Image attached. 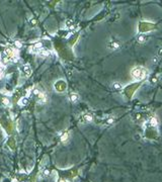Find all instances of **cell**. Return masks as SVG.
I'll list each match as a JSON object with an SVG mask.
<instances>
[{
	"mask_svg": "<svg viewBox=\"0 0 162 182\" xmlns=\"http://www.w3.org/2000/svg\"><path fill=\"white\" fill-rule=\"evenodd\" d=\"M48 175H49V171L46 170V171H45V176H48Z\"/></svg>",
	"mask_w": 162,
	"mask_h": 182,
	"instance_id": "obj_20",
	"label": "cell"
},
{
	"mask_svg": "<svg viewBox=\"0 0 162 182\" xmlns=\"http://www.w3.org/2000/svg\"><path fill=\"white\" fill-rule=\"evenodd\" d=\"M59 182H69V181H68L66 178H61V179L59 180Z\"/></svg>",
	"mask_w": 162,
	"mask_h": 182,
	"instance_id": "obj_17",
	"label": "cell"
},
{
	"mask_svg": "<svg viewBox=\"0 0 162 182\" xmlns=\"http://www.w3.org/2000/svg\"><path fill=\"white\" fill-rule=\"evenodd\" d=\"M92 119H93V116H92L91 114H89V113L83 114V116H82V118H81L82 122H91Z\"/></svg>",
	"mask_w": 162,
	"mask_h": 182,
	"instance_id": "obj_6",
	"label": "cell"
},
{
	"mask_svg": "<svg viewBox=\"0 0 162 182\" xmlns=\"http://www.w3.org/2000/svg\"><path fill=\"white\" fill-rule=\"evenodd\" d=\"M8 146L11 148V149H14L15 148V141L13 139H9L8 140Z\"/></svg>",
	"mask_w": 162,
	"mask_h": 182,
	"instance_id": "obj_13",
	"label": "cell"
},
{
	"mask_svg": "<svg viewBox=\"0 0 162 182\" xmlns=\"http://www.w3.org/2000/svg\"><path fill=\"white\" fill-rule=\"evenodd\" d=\"M15 58H16V53H15V51H14L13 49H11V48H8V49L5 50V52H4V54H3L2 62H3L4 64H6V63L9 62V60H12V59H15Z\"/></svg>",
	"mask_w": 162,
	"mask_h": 182,
	"instance_id": "obj_2",
	"label": "cell"
},
{
	"mask_svg": "<svg viewBox=\"0 0 162 182\" xmlns=\"http://www.w3.org/2000/svg\"><path fill=\"white\" fill-rule=\"evenodd\" d=\"M61 141H62L63 143H67V142L69 141V133H68L67 131H65L64 133L61 134Z\"/></svg>",
	"mask_w": 162,
	"mask_h": 182,
	"instance_id": "obj_10",
	"label": "cell"
},
{
	"mask_svg": "<svg viewBox=\"0 0 162 182\" xmlns=\"http://www.w3.org/2000/svg\"><path fill=\"white\" fill-rule=\"evenodd\" d=\"M22 71H23V73H24L26 76H29V75L31 74V69H30L29 65H24V66L22 67Z\"/></svg>",
	"mask_w": 162,
	"mask_h": 182,
	"instance_id": "obj_7",
	"label": "cell"
},
{
	"mask_svg": "<svg viewBox=\"0 0 162 182\" xmlns=\"http://www.w3.org/2000/svg\"><path fill=\"white\" fill-rule=\"evenodd\" d=\"M107 47L110 50H116V49H118L120 47V42L115 38H110V40L107 43Z\"/></svg>",
	"mask_w": 162,
	"mask_h": 182,
	"instance_id": "obj_4",
	"label": "cell"
},
{
	"mask_svg": "<svg viewBox=\"0 0 162 182\" xmlns=\"http://www.w3.org/2000/svg\"><path fill=\"white\" fill-rule=\"evenodd\" d=\"M111 87L114 89V90H120L123 88V84L119 83V82H113L111 84Z\"/></svg>",
	"mask_w": 162,
	"mask_h": 182,
	"instance_id": "obj_9",
	"label": "cell"
},
{
	"mask_svg": "<svg viewBox=\"0 0 162 182\" xmlns=\"http://www.w3.org/2000/svg\"><path fill=\"white\" fill-rule=\"evenodd\" d=\"M27 103H28V99L26 97H23V98L20 99V102H19L20 105H26Z\"/></svg>",
	"mask_w": 162,
	"mask_h": 182,
	"instance_id": "obj_14",
	"label": "cell"
},
{
	"mask_svg": "<svg viewBox=\"0 0 162 182\" xmlns=\"http://www.w3.org/2000/svg\"><path fill=\"white\" fill-rule=\"evenodd\" d=\"M54 88H55V90H56L57 92H59V93H61V92H65V91H66V89H67V84H66V82H65L64 80L60 79V80H58V81H56V82H55V84H54Z\"/></svg>",
	"mask_w": 162,
	"mask_h": 182,
	"instance_id": "obj_3",
	"label": "cell"
},
{
	"mask_svg": "<svg viewBox=\"0 0 162 182\" xmlns=\"http://www.w3.org/2000/svg\"><path fill=\"white\" fill-rule=\"evenodd\" d=\"M158 55H159V56H162V48H160V49H159V51H158Z\"/></svg>",
	"mask_w": 162,
	"mask_h": 182,
	"instance_id": "obj_19",
	"label": "cell"
},
{
	"mask_svg": "<svg viewBox=\"0 0 162 182\" xmlns=\"http://www.w3.org/2000/svg\"><path fill=\"white\" fill-rule=\"evenodd\" d=\"M146 40H147L146 35H140V36H138V41H139L140 43H144Z\"/></svg>",
	"mask_w": 162,
	"mask_h": 182,
	"instance_id": "obj_12",
	"label": "cell"
},
{
	"mask_svg": "<svg viewBox=\"0 0 162 182\" xmlns=\"http://www.w3.org/2000/svg\"><path fill=\"white\" fill-rule=\"evenodd\" d=\"M21 46H22V44H21L20 41H18V40L15 41V47H16V48H21Z\"/></svg>",
	"mask_w": 162,
	"mask_h": 182,
	"instance_id": "obj_16",
	"label": "cell"
},
{
	"mask_svg": "<svg viewBox=\"0 0 162 182\" xmlns=\"http://www.w3.org/2000/svg\"><path fill=\"white\" fill-rule=\"evenodd\" d=\"M113 121H114V118L112 117V116H110V117H108L105 121H104V125H110V124H112L113 123Z\"/></svg>",
	"mask_w": 162,
	"mask_h": 182,
	"instance_id": "obj_11",
	"label": "cell"
},
{
	"mask_svg": "<svg viewBox=\"0 0 162 182\" xmlns=\"http://www.w3.org/2000/svg\"><path fill=\"white\" fill-rule=\"evenodd\" d=\"M69 98H70V100H71L72 102H74V103H75V102H77V101L79 100V95H78L77 93H74V92H73V93H71V94H70Z\"/></svg>",
	"mask_w": 162,
	"mask_h": 182,
	"instance_id": "obj_8",
	"label": "cell"
},
{
	"mask_svg": "<svg viewBox=\"0 0 162 182\" xmlns=\"http://www.w3.org/2000/svg\"><path fill=\"white\" fill-rule=\"evenodd\" d=\"M3 76H4V69L0 66V79H2Z\"/></svg>",
	"mask_w": 162,
	"mask_h": 182,
	"instance_id": "obj_15",
	"label": "cell"
},
{
	"mask_svg": "<svg viewBox=\"0 0 162 182\" xmlns=\"http://www.w3.org/2000/svg\"><path fill=\"white\" fill-rule=\"evenodd\" d=\"M131 75L132 77L135 79V80H144L147 75H148V71L146 68L142 67V66H137V67H134L131 71Z\"/></svg>",
	"mask_w": 162,
	"mask_h": 182,
	"instance_id": "obj_1",
	"label": "cell"
},
{
	"mask_svg": "<svg viewBox=\"0 0 162 182\" xmlns=\"http://www.w3.org/2000/svg\"><path fill=\"white\" fill-rule=\"evenodd\" d=\"M2 101H3V103H4V104H6V105H7L8 103H9V102H8V99H7V98H4V99H3Z\"/></svg>",
	"mask_w": 162,
	"mask_h": 182,
	"instance_id": "obj_18",
	"label": "cell"
},
{
	"mask_svg": "<svg viewBox=\"0 0 162 182\" xmlns=\"http://www.w3.org/2000/svg\"><path fill=\"white\" fill-rule=\"evenodd\" d=\"M36 96H37V100H38V102L39 103H45L46 101H47V95L44 93V92H38L37 94H36Z\"/></svg>",
	"mask_w": 162,
	"mask_h": 182,
	"instance_id": "obj_5",
	"label": "cell"
}]
</instances>
